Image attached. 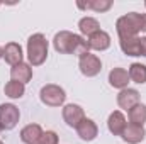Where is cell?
Here are the masks:
<instances>
[{
	"mask_svg": "<svg viewBox=\"0 0 146 144\" xmlns=\"http://www.w3.org/2000/svg\"><path fill=\"white\" fill-rule=\"evenodd\" d=\"M53 48L60 54H73V56H83L88 53L87 41L78 34H73L70 31H60L53 37Z\"/></svg>",
	"mask_w": 146,
	"mask_h": 144,
	"instance_id": "obj_1",
	"label": "cell"
},
{
	"mask_svg": "<svg viewBox=\"0 0 146 144\" xmlns=\"http://www.w3.org/2000/svg\"><path fill=\"white\" fill-rule=\"evenodd\" d=\"M27 59L31 66H41L48 59V39L44 34L36 32L27 39Z\"/></svg>",
	"mask_w": 146,
	"mask_h": 144,
	"instance_id": "obj_2",
	"label": "cell"
},
{
	"mask_svg": "<svg viewBox=\"0 0 146 144\" xmlns=\"http://www.w3.org/2000/svg\"><path fill=\"white\" fill-rule=\"evenodd\" d=\"M115 31H117L119 39L136 37L141 32V14L129 12V14L119 17L117 22H115Z\"/></svg>",
	"mask_w": 146,
	"mask_h": 144,
	"instance_id": "obj_3",
	"label": "cell"
},
{
	"mask_svg": "<svg viewBox=\"0 0 146 144\" xmlns=\"http://www.w3.org/2000/svg\"><path fill=\"white\" fill-rule=\"evenodd\" d=\"M39 98L44 105L48 107H61L66 100V93L65 90L60 87V85H54V83H48L41 88L39 92Z\"/></svg>",
	"mask_w": 146,
	"mask_h": 144,
	"instance_id": "obj_4",
	"label": "cell"
},
{
	"mask_svg": "<svg viewBox=\"0 0 146 144\" xmlns=\"http://www.w3.org/2000/svg\"><path fill=\"white\" fill-rule=\"evenodd\" d=\"M78 68H80L83 76L92 78V76H97L102 71V61L97 54H92L88 51V53H85L83 56L78 58Z\"/></svg>",
	"mask_w": 146,
	"mask_h": 144,
	"instance_id": "obj_5",
	"label": "cell"
},
{
	"mask_svg": "<svg viewBox=\"0 0 146 144\" xmlns=\"http://www.w3.org/2000/svg\"><path fill=\"white\" fill-rule=\"evenodd\" d=\"M21 119V112L14 104H0V129L12 131Z\"/></svg>",
	"mask_w": 146,
	"mask_h": 144,
	"instance_id": "obj_6",
	"label": "cell"
},
{
	"mask_svg": "<svg viewBox=\"0 0 146 144\" xmlns=\"http://www.w3.org/2000/svg\"><path fill=\"white\" fill-rule=\"evenodd\" d=\"M61 115H63V120L66 122V126L75 127V129L85 119V112H83V108L80 107L78 104H68V105H65Z\"/></svg>",
	"mask_w": 146,
	"mask_h": 144,
	"instance_id": "obj_7",
	"label": "cell"
},
{
	"mask_svg": "<svg viewBox=\"0 0 146 144\" xmlns=\"http://www.w3.org/2000/svg\"><path fill=\"white\" fill-rule=\"evenodd\" d=\"M139 104V92L134 88H124L117 93V105L122 110H129Z\"/></svg>",
	"mask_w": 146,
	"mask_h": 144,
	"instance_id": "obj_8",
	"label": "cell"
},
{
	"mask_svg": "<svg viewBox=\"0 0 146 144\" xmlns=\"http://www.w3.org/2000/svg\"><path fill=\"white\" fill-rule=\"evenodd\" d=\"M76 134H78V137H80L82 141L90 143V141H94V139L99 136V127H97V124H95L92 119H87V117H85V119L78 124Z\"/></svg>",
	"mask_w": 146,
	"mask_h": 144,
	"instance_id": "obj_9",
	"label": "cell"
},
{
	"mask_svg": "<svg viewBox=\"0 0 146 144\" xmlns=\"http://www.w3.org/2000/svg\"><path fill=\"white\" fill-rule=\"evenodd\" d=\"M146 136V131L143 126H136V124H131V122H127V126H126V129H124V132L121 134V137H122V141L127 144H139L143 139H145Z\"/></svg>",
	"mask_w": 146,
	"mask_h": 144,
	"instance_id": "obj_10",
	"label": "cell"
},
{
	"mask_svg": "<svg viewBox=\"0 0 146 144\" xmlns=\"http://www.w3.org/2000/svg\"><path fill=\"white\" fill-rule=\"evenodd\" d=\"M87 44H88V49H94V51H106L110 48V36L106 31H97L94 32L92 36L87 37Z\"/></svg>",
	"mask_w": 146,
	"mask_h": 144,
	"instance_id": "obj_11",
	"label": "cell"
},
{
	"mask_svg": "<svg viewBox=\"0 0 146 144\" xmlns=\"http://www.w3.org/2000/svg\"><path fill=\"white\" fill-rule=\"evenodd\" d=\"M22 58H24V54H22V48L19 42H7L3 46V59L10 66L22 63Z\"/></svg>",
	"mask_w": 146,
	"mask_h": 144,
	"instance_id": "obj_12",
	"label": "cell"
},
{
	"mask_svg": "<svg viewBox=\"0 0 146 144\" xmlns=\"http://www.w3.org/2000/svg\"><path fill=\"white\" fill-rule=\"evenodd\" d=\"M126 126H127V122H126V117H124V114L121 110H114L109 115V119H107V129L114 136H121L124 132Z\"/></svg>",
	"mask_w": 146,
	"mask_h": 144,
	"instance_id": "obj_13",
	"label": "cell"
},
{
	"mask_svg": "<svg viewBox=\"0 0 146 144\" xmlns=\"http://www.w3.org/2000/svg\"><path fill=\"white\" fill-rule=\"evenodd\" d=\"M10 78L19 81V83H24V85L29 83L33 80V68H31V65L22 61V63L12 66L10 68Z\"/></svg>",
	"mask_w": 146,
	"mask_h": 144,
	"instance_id": "obj_14",
	"label": "cell"
},
{
	"mask_svg": "<svg viewBox=\"0 0 146 144\" xmlns=\"http://www.w3.org/2000/svg\"><path fill=\"white\" fill-rule=\"evenodd\" d=\"M42 127L39 124H27L21 129V141L26 144H37V141L42 136Z\"/></svg>",
	"mask_w": 146,
	"mask_h": 144,
	"instance_id": "obj_15",
	"label": "cell"
},
{
	"mask_svg": "<svg viewBox=\"0 0 146 144\" xmlns=\"http://www.w3.org/2000/svg\"><path fill=\"white\" fill-rule=\"evenodd\" d=\"M109 83L110 87L117 88V90H124L127 88L129 83V73L124 68H112L109 73Z\"/></svg>",
	"mask_w": 146,
	"mask_h": 144,
	"instance_id": "obj_16",
	"label": "cell"
},
{
	"mask_svg": "<svg viewBox=\"0 0 146 144\" xmlns=\"http://www.w3.org/2000/svg\"><path fill=\"white\" fill-rule=\"evenodd\" d=\"M139 39L141 37H126V39H119V46L121 51L126 56H141V48H139Z\"/></svg>",
	"mask_w": 146,
	"mask_h": 144,
	"instance_id": "obj_17",
	"label": "cell"
},
{
	"mask_svg": "<svg viewBox=\"0 0 146 144\" xmlns=\"http://www.w3.org/2000/svg\"><path fill=\"white\" fill-rule=\"evenodd\" d=\"M78 29H80V32L83 34V36H92L94 32H97V31H100V24H99V20L95 19V17H90V15H87V17H82L80 20H78Z\"/></svg>",
	"mask_w": 146,
	"mask_h": 144,
	"instance_id": "obj_18",
	"label": "cell"
},
{
	"mask_svg": "<svg viewBox=\"0 0 146 144\" xmlns=\"http://www.w3.org/2000/svg\"><path fill=\"white\" fill-rule=\"evenodd\" d=\"M127 119L131 124H136V126H145L146 122V105L145 104H138L133 108L127 110Z\"/></svg>",
	"mask_w": 146,
	"mask_h": 144,
	"instance_id": "obj_19",
	"label": "cell"
},
{
	"mask_svg": "<svg viewBox=\"0 0 146 144\" xmlns=\"http://www.w3.org/2000/svg\"><path fill=\"white\" fill-rule=\"evenodd\" d=\"M3 92L9 98H22L24 93H26V85L24 83H19L15 80H10L5 83L3 87Z\"/></svg>",
	"mask_w": 146,
	"mask_h": 144,
	"instance_id": "obj_20",
	"label": "cell"
},
{
	"mask_svg": "<svg viewBox=\"0 0 146 144\" xmlns=\"http://www.w3.org/2000/svg\"><path fill=\"white\" fill-rule=\"evenodd\" d=\"M129 80H133L134 83L138 85H143L146 83V65H141V63H133L129 66Z\"/></svg>",
	"mask_w": 146,
	"mask_h": 144,
	"instance_id": "obj_21",
	"label": "cell"
},
{
	"mask_svg": "<svg viewBox=\"0 0 146 144\" xmlns=\"http://www.w3.org/2000/svg\"><path fill=\"white\" fill-rule=\"evenodd\" d=\"M110 7H112V0H90V10L94 12L102 14L110 10Z\"/></svg>",
	"mask_w": 146,
	"mask_h": 144,
	"instance_id": "obj_22",
	"label": "cell"
},
{
	"mask_svg": "<svg viewBox=\"0 0 146 144\" xmlns=\"http://www.w3.org/2000/svg\"><path fill=\"white\" fill-rule=\"evenodd\" d=\"M37 144H60L58 134H56L54 131H46V132H42V136H41V139L37 141Z\"/></svg>",
	"mask_w": 146,
	"mask_h": 144,
	"instance_id": "obj_23",
	"label": "cell"
},
{
	"mask_svg": "<svg viewBox=\"0 0 146 144\" xmlns=\"http://www.w3.org/2000/svg\"><path fill=\"white\" fill-rule=\"evenodd\" d=\"M76 7L82 9V10H90V0H88V2H80V0H78V2H76Z\"/></svg>",
	"mask_w": 146,
	"mask_h": 144,
	"instance_id": "obj_24",
	"label": "cell"
},
{
	"mask_svg": "<svg viewBox=\"0 0 146 144\" xmlns=\"http://www.w3.org/2000/svg\"><path fill=\"white\" fill-rule=\"evenodd\" d=\"M139 48H141V56L146 58V36L139 39Z\"/></svg>",
	"mask_w": 146,
	"mask_h": 144,
	"instance_id": "obj_25",
	"label": "cell"
},
{
	"mask_svg": "<svg viewBox=\"0 0 146 144\" xmlns=\"http://www.w3.org/2000/svg\"><path fill=\"white\" fill-rule=\"evenodd\" d=\"M141 31L146 32V14H141Z\"/></svg>",
	"mask_w": 146,
	"mask_h": 144,
	"instance_id": "obj_26",
	"label": "cell"
},
{
	"mask_svg": "<svg viewBox=\"0 0 146 144\" xmlns=\"http://www.w3.org/2000/svg\"><path fill=\"white\" fill-rule=\"evenodd\" d=\"M2 58H3V48L0 46V59H2Z\"/></svg>",
	"mask_w": 146,
	"mask_h": 144,
	"instance_id": "obj_27",
	"label": "cell"
},
{
	"mask_svg": "<svg viewBox=\"0 0 146 144\" xmlns=\"http://www.w3.org/2000/svg\"><path fill=\"white\" fill-rule=\"evenodd\" d=\"M0 144H3V143H2V141H0Z\"/></svg>",
	"mask_w": 146,
	"mask_h": 144,
	"instance_id": "obj_28",
	"label": "cell"
},
{
	"mask_svg": "<svg viewBox=\"0 0 146 144\" xmlns=\"http://www.w3.org/2000/svg\"><path fill=\"white\" fill-rule=\"evenodd\" d=\"M145 7H146V2H145Z\"/></svg>",
	"mask_w": 146,
	"mask_h": 144,
	"instance_id": "obj_29",
	"label": "cell"
},
{
	"mask_svg": "<svg viewBox=\"0 0 146 144\" xmlns=\"http://www.w3.org/2000/svg\"><path fill=\"white\" fill-rule=\"evenodd\" d=\"M0 131H2V129H0Z\"/></svg>",
	"mask_w": 146,
	"mask_h": 144,
	"instance_id": "obj_30",
	"label": "cell"
}]
</instances>
